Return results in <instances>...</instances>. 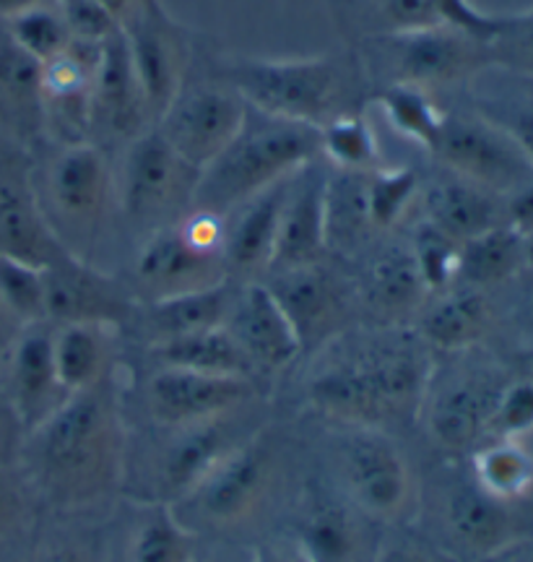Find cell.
<instances>
[{
	"label": "cell",
	"mask_w": 533,
	"mask_h": 562,
	"mask_svg": "<svg viewBox=\"0 0 533 562\" xmlns=\"http://www.w3.org/2000/svg\"><path fill=\"white\" fill-rule=\"evenodd\" d=\"M26 435V469L42 495L63 510L107 501L123 482L125 427L107 381L71 393Z\"/></svg>",
	"instance_id": "6da1fadb"
},
{
	"label": "cell",
	"mask_w": 533,
	"mask_h": 562,
	"mask_svg": "<svg viewBox=\"0 0 533 562\" xmlns=\"http://www.w3.org/2000/svg\"><path fill=\"white\" fill-rule=\"evenodd\" d=\"M432 370L422 336L385 326L362 339L336 336L307 391L320 412L349 427L381 430L385 419L422 409Z\"/></svg>",
	"instance_id": "7a4b0ae2"
},
{
	"label": "cell",
	"mask_w": 533,
	"mask_h": 562,
	"mask_svg": "<svg viewBox=\"0 0 533 562\" xmlns=\"http://www.w3.org/2000/svg\"><path fill=\"white\" fill-rule=\"evenodd\" d=\"M248 108L282 121L322 128L347 112L362 110L364 70L356 53L310 58H250L216 63Z\"/></svg>",
	"instance_id": "3957f363"
},
{
	"label": "cell",
	"mask_w": 533,
	"mask_h": 562,
	"mask_svg": "<svg viewBox=\"0 0 533 562\" xmlns=\"http://www.w3.org/2000/svg\"><path fill=\"white\" fill-rule=\"evenodd\" d=\"M320 159V128L282 121L248 108L242 128L201 170L193 209L227 216L252 195Z\"/></svg>",
	"instance_id": "277c9868"
},
{
	"label": "cell",
	"mask_w": 533,
	"mask_h": 562,
	"mask_svg": "<svg viewBox=\"0 0 533 562\" xmlns=\"http://www.w3.org/2000/svg\"><path fill=\"white\" fill-rule=\"evenodd\" d=\"M34 193L63 250L91 263V252L121 216L110 154L94 144L58 146Z\"/></svg>",
	"instance_id": "5b68a950"
},
{
	"label": "cell",
	"mask_w": 533,
	"mask_h": 562,
	"mask_svg": "<svg viewBox=\"0 0 533 562\" xmlns=\"http://www.w3.org/2000/svg\"><path fill=\"white\" fill-rule=\"evenodd\" d=\"M356 58L364 79L381 74L385 83H411L427 91L461 87L492 68L487 45L453 26L364 37Z\"/></svg>",
	"instance_id": "8992f818"
},
{
	"label": "cell",
	"mask_w": 533,
	"mask_h": 562,
	"mask_svg": "<svg viewBox=\"0 0 533 562\" xmlns=\"http://www.w3.org/2000/svg\"><path fill=\"white\" fill-rule=\"evenodd\" d=\"M199 180V167L182 159L154 125L125 149L117 182L121 216L144 237L172 227L193 209Z\"/></svg>",
	"instance_id": "52a82bcc"
},
{
	"label": "cell",
	"mask_w": 533,
	"mask_h": 562,
	"mask_svg": "<svg viewBox=\"0 0 533 562\" xmlns=\"http://www.w3.org/2000/svg\"><path fill=\"white\" fill-rule=\"evenodd\" d=\"M245 117L248 102L214 66L206 79L188 74L174 100L159 115L157 131L182 159L203 170L237 136Z\"/></svg>",
	"instance_id": "ba28073f"
},
{
	"label": "cell",
	"mask_w": 533,
	"mask_h": 562,
	"mask_svg": "<svg viewBox=\"0 0 533 562\" xmlns=\"http://www.w3.org/2000/svg\"><path fill=\"white\" fill-rule=\"evenodd\" d=\"M121 30L157 125L193 68V34L161 0H138L121 19Z\"/></svg>",
	"instance_id": "9c48e42d"
},
{
	"label": "cell",
	"mask_w": 533,
	"mask_h": 562,
	"mask_svg": "<svg viewBox=\"0 0 533 562\" xmlns=\"http://www.w3.org/2000/svg\"><path fill=\"white\" fill-rule=\"evenodd\" d=\"M430 154L447 172L508 199L533 180V165L495 123L479 112H445Z\"/></svg>",
	"instance_id": "30bf717a"
},
{
	"label": "cell",
	"mask_w": 533,
	"mask_h": 562,
	"mask_svg": "<svg viewBox=\"0 0 533 562\" xmlns=\"http://www.w3.org/2000/svg\"><path fill=\"white\" fill-rule=\"evenodd\" d=\"M276 461L261 440H242L182 497L195 521L212 529H237L258 516L269 501Z\"/></svg>",
	"instance_id": "8fae6325"
},
{
	"label": "cell",
	"mask_w": 533,
	"mask_h": 562,
	"mask_svg": "<svg viewBox=\"0 0 533 562\" xmlns=\"http://www.w3.org/2000/svg\"><path fill=\"white\" fill-rule=\"evenodd\" d=\"M339 469L352 505L367 518L396 524L409 510V467L377 427H349L339 446Z\"/></svg>",
	"instance_id": "7c38bea8"
},
{
	"label": "cell",
	"mask_w": 533,
	"mask_h": 562,
	"mask_svg": "<svg viewBox=\"0 0 533 562\" xmlns=\"http://www.w3.org/2000/svg\"><path fill=\"white\" fill-rule=\"evenodd\" d=\"M154 128V115L146 91L133 68L123 30L104 42L102 60L91 87V125L89 144L102 151L128 146Z\"/></svg>",
	"instance_id": "4fadbf2b"
},
{
	"label": "cell",
	"mask_w": 533,
	"mask_h": 562,
	"mask_svg": "<svg viewBox=\"0 0 533 562\" xmlns=\"http://www.w3.org/2000/svg\"><path fill=\"white\" fill-rule=\"evenodd\" d=\"M504 383L479 368L458 370L440 383L430 378L422 409L438 446L455 453L476 451L489 438V419Z\"/></svg>",
	"instance_id": "5bb4252c"
},
{
	"label": "cell",
	"mask_w": 533,
	"mask_h": 562,
	"mask_svg": "<svg viewBox=\"0 0 533 562\" xmlns=\"http://www.w3.org/2000/svg\"><path fill=\"white\" fill-rule=\"evenodd\" d=\"M45 313L53 326L100 323L121 328L133 315V294L100 266L63 256L45 266Z\"/></svg>",
	"instance_id": "9a60e30c"
},
{
	"label": "cell",
	"mask_w": 533,
	"mask_h": 562,
	"mask_svg": "<svg viewBox=\"0 0 533 562\" xmlns=\"http://www.w3.org/2000/svg\"><path fill=\"white\" fill-rule=\"evenodd\" d=\"M250 378L203 375V372L159 368L149 381V406L154 419L170 430L231 417L250 402Z\"/></svg>",
	"instance_id": "2e32d148"
},
{
	"label": "cell",
	"mask_w": 533,
	"mask_h": 562,
	"mask_svg": "<svg viewBox=\"0 0 533 562\" xmlns=\"http://www.w3.org/2000/svg\"><path fill=\"white\" fill-rule=\"evenodd\" d=\"M133 277H136V292L146 302L212 290L224 281H231L227 266H224V256L195 250L180 235L178 224L144 237Z\"/></svg>",
	"instance_id": "e0dca14e"
},
{
	"label": "cell",
	"mask_w": 533,
	"mask_h": 562,
	"mask_svg": "<svg viewBox=\"0 0 533 562\" xmlns=\"http://www.w3.org/2000/svg\"><path fill=\"white\" fill-rule=\"evenodd\" d=\"M0 256L42 269L71 256L42 216L30 170L21 165L19 154L5 146H0Z\"/></svg>",
	"instance_id": "ac0fdd59"
},
{
	"label": "cell",
	"mask_w": 533,
	"mask_h": 562,
	"mask_svg": "<svg viewBox=\"0 0 533 562\" xmlns=\"http://www.w3.org/2000/svg\"><path fill=\"white\" fill-rule=\"evenodd\" d=\"M326 180L328 165L322 157L292 175L269 271L315 266L328 256Z\"/></svg>",
	"instance_id": "d6986e66"
},
{
	"label": "cell",
	"mask_w": 533,
	"mask_h": 562,
	"mask_svg": "<svg viewBox=\"0 0 533 562\" xmlns=\"http://www.w3.org/2000/svg\"><path fill=\"white\" fill-rule=\"evenodd\" d=\"M53 334V323H32L9 349V404L24 432H32L71 396L55 368Z\"/></svg>",
	"instance_id": "ffe728a7"
},
{
	"label": "cell",
	"mask_w": 533,
	"mask_h": 562,
	"mask_svg": "<svg viewBox=\"0 0 533 562\" xmlns=\"http://www.w3.org/2000/svg\"><path fill=\"white\" fill-rule=\"evenodd\" d=\"M265 286L282 305L303 349L328 344L343 331L347 300L339 281L331 271L322 269V263L271 271Z\"/></svg>",
	"instance_id": "44dd1931"
},
{
	"label": "cell",
	"mask_w": 533,
	"mask_h": 562,
	"mask_svg": "<svg viewBox=\"0 0 533 562\" xmlns=\"http://www.w3.org/2000/svg\"><path fill=\"white\" fill-rule=\"evenodd\" d=\"M227 331L240 344L252 370L279 372L303 351L297 331L263 281H250L237 290Z\"/></svg>",
	"instance_id": "7402d4cb"
},
{
	"label": "cell",
	"mask_w": 533,
	"mask_h": 562,
	"mask_svg": "<svg viewBox=\"0 0 533 562\" xmlns=\"http://www.w3.org/2000/svg\"><path fill=\"white\" fill-rule=\"evenodd\" d=\"M290 180L292 178L265 188L263 193L252 195L250 201L227 214L224 266H227L229 279L250 284L271 269Z\"/></svg>",
	"instance_id": "603a6c76"
},
{
	"label": "cell",
	"mask_w": 533,
	"mask_h": 562,
	"mask_svg": "<svg viewBox=\"0 0 533 562\" xmlns=\"http://www.w3.org/2000/svg\"><path fill=\"white\" fill-rule=\"evenodd\" d=\"M445 529L453 544L476 562L523 537L513 505L495 501L474 482L447 495Z\"/></svg>",
	"instance_id": "cb8c5ba5"
},
{
	"label": "cell",
	"mask_w": 533,
	"mask_h": 562,
	"mask_svg": "<svg viewBox=\"0 0 533 562\" xmlns=\"http://www.w3.org/2000/svg\"><path fill=\"white\" fill-rule=\"evenodd\" d=\"M364 513L333 497H313L297 526V547L307 562H373Z\"/></svg>",
	"instance_id": "d4e9b609"
},
{
	"label": "cell",
	"mask_w": 533,
	"mask_h": 562,
	"mask_svg": "<svg viewBox=\"0 0 533 562\" xmlns=\"http://www.w3.org/2000/svg\"><path fill=\"white\" fill-rule=\"evenodd\" d=\"M178 438L159 463V503H180L242 440L231 432L229 417L174 430Z\"/></svg>",
	"instance_id": "484cf974"
},
{
	"label": "cell",
	"mask_w": 533,
	"mask_h": 562,
	"mask_svg": "<svg viewBox=\"0 0 533 562\" xmlns=\"http://www.w3.org/2000/svg\"><path fill=\"white\" fill-rule=\"evenodd\" d=\"M430 307H422L419 336L427 347L440 351H468L487 339L495 326V307L487 292L455 284L453 290L434 294Z\"/></svg>",
	"instance_id": "4316f807"
},
{
	"label": "cell",
	"mask_w": 533,
	"mask_h": 562,
	"mask_svg": "<svg viewBox=\"0 0 533 562\" xmlns=\"http://www.w3.org/2000/svg\"><path fill=\"white\" fill-rule=\"evenodd\" d=\"M427 222L443 229L453 240L466 243L481 232L500 227L504 222V201L487 188L476 186L458 178V175H447L430 186L424 195Z\"/></svg>",
	"instance_id": "83f0119b"
},
{
	"label": "cell",
	"mask_w": 533,
	"mask_h": 562,
	"mask_svg": "<svg viewBox=\"0 0 533 562\" xmlns=\"http://www.w3.org/2000/svg\"><path fill=\"white\" fill-rule=\"evenodd\" d=\"M427 294L409 245L393 243L375 252L364 273V300L388 326H401L409 315L422 313Z\"/></svg>",
	"instance_id": "f1b7e54d"
},
{
	"label": "cell",
	"mask_w": 533,
	"mask_h": 562,
	"mask_svg": "<svg viewBox=\"0 0 533 562\" xmlns=\"http://www.w3.org/2000/svg\"><path fill=\"white\" fill-rule=\"evenodd\" d=\"M115 331L117 328L100 323H68L55 328L53 351L63 389L79 393L107 381L115 357Z\"/></svg>",
	"instance_id": "f546056e"
},
{
	"label": "cell",
	"mask_w": 533,
	"mask_h": 562,
	"mask_svg": "<svg viewBox=\"0 0 533 562\" xmlns=\"http://www.w3.org/2000/svg\"><path fill=\"white\" fill-rule=\"evenodd\" d=\"M237 290L231 281L201 292L178 294V297L146 302L144 326L151 336V344L178 339V336L212 331V328L227 326L231 305H235Z\"/></svg>",
	"instance_id": "4dcf8cb0"
},
{
	"label": "cell",
	"mask_w": 533,
	"mask_h": 562,
	"mask_svg": "<svg viewBox=\"0 0 533 562\" xmlns=\"http://www.w3.org/2000/svg\"><path fill=\"white\" fill-rule=\"evenodd\" d=\"M0 123L19 140L42 136V66L0 34Z\"/></svg>",
	"instance_id": "1f68e13d"
},
{
	"label": "cell",
	"mask_w": 533,
	"mask_h": 562,
	"mask_svg": "<svg viewBox=\"0 0 533 562\" xmlns=\"http://www.w3.org/2000/svg\"><path fill=\"white\" fill-rule=\"evenodd\" d=\"M154 360L159 368L191 370L203 375H229V378H250L252 364L235 336L227 331V326L212 328V331H199L178 336L151 344Z\"/></svg>",
	"instance_id": "d6a6232c"
},
{
	"label": "cell",
	"mask_w": 533,
	"mask_h": 562,
	"mask_svg": "<svg viewBox=\"0 0 533 562\" xmlns=\"http://www.w3.org/2000/svg\"><path fill=\"white\" fill-rule=\"evenodd\" d=\"M523 269V237L510 224H500L461 243L458 284L463 286L487 292L515 279Z\"/></svg>",
	"instance_id": "836d02e7"
},
{
	"label": "cell",
	"mask_w": 533,
	"mask_h": 562,
	"mask_svg": "<svg viewBox=\"0 0 533 562\" xmlns=\"http://www.w3.org/2000/svg\"><path fill=\"white\" fill-rule=\"evenodd\" d=\"M375 232L367 206V172L328 167L326 237L328 250H354Z\"/></svg>",
	"instance_id": "e575fe53"
},
{
	"label": "cell",
	"mask_w": 533,
	"mask_h": 562,
	"mask_svg": "<svg viewBox=\"0 0 533 562\" xmlns=\"http://www.w3.org/2000/svg\"><path fill=\"white\" fill-rule=\"evenodd\" d=\"M474 484L502 503H521L533 492V453L521 440H484L474 451Z\"/></svg>",
	"instance_id": "d590c367"
},
{
	"label": "cell",
	"mask_w": 533,
	"mask_h": 562,
	"mask_svg": "<svg viewBox=\"0 0 533 562\" xmlns=\"http://www.w3.org/2000/svg\"><path fill=\"white\" fill-rule=\"evenodd\" d=\"M195 537L167 503L146 505L133 526L123 562H193Z\"/></svg>",
	"instance_id": "8d00e7d4"
},
{
	"label": "cell",
	"mask_w": 533,
	"mask_h": 562,
	"mask_svg": "<svg viewBox=\"0 0 533 562\" xmlns=\"http://www.w3.org/2000/svg\"><path fill=\"white\" fill-rule=\"evenodd\" d=\"M320 157L333 170L373 172L381 165V146L373 123L362 110L347 112L320 128Z\"/></svg>",
	"instance_id": "74e56055"
},
{
	"label": "cell",
	"mask_w": 533,
	"mask_h": 562,
	"mask_svg": "<svg viewBox=\"0 0 533 562\" xmlns=\"http://www.w3.org/2000/svg\"><path fill=\"white\" fill-rule=\"evenodd\" d=\"M375 102L381 104L396 133L427 151L432 149L445 117V112L434 102L432 91L411 87V83H385L377 89Z\"/></svg>",
	"instance_id": "f35d334b"
},
{
	"label": "cell",
	"mask_w": 533,
	"mask_h": 562,
	"mask_svg": "<svg viewBox=\"0 0 533 562\" xmlns=\"http://www.w3.org/2000/svg\"><path fill=\"white\" fill-rule=\"evenodd\" d=\"M3 30L13 45L37 60L39 66L58 58L71 45V32H68L55 0H42V3L19 11L16 16L3 21Z\"/></svg>",
	"instance_id": "ab89813d"
},
{
	"label": "cell",
	"mask_w": 533,
	"mask_h": 562,
	"mask_svg": "<svg viewBox=\"0 0 533 562\" xmlns=\"http://www.w3.org/2000/svg\"><path fill=\"white\" fill-rule=\"evenodd\" d=\"M409 250L427 292L443 294L458 284L461 243L453 240L451 235H445L443 229H438L427 220L417 224L409 240Z\"/></svg>",
	"instance_id": "60d3db41"
},
{
	"label": "cell",
	"mask_w": 533,
	"mask_h": 562,
	"mask_svg": "<svg viewBox=\"0 0 533 562\" xmlns=\"http://www.w3.org/2000/svg\"><path fill=\"white\" fill-rule=\"evenodd\" d=\"M419 195V175L411 167H377L367 172V206L375 232L393 229Z\"/></svg>",
	"instance_id": "b9f144b4"
},
{
	"label": "cell",
	"mask_w": 533,
	"mask_h": 562,
	"mask_svg": "<svg viewBox=\"0 0 533 562\" xmlns=\"http://www.w3.org/2000/svg\"><path fill=\"white\" fill-rule=\"evenodd\" d=\"M0 297L9 311L16 315L21 326L47 321L45 313V269L0 256Z\"/></svg>",
	"instance_id": "7bdbcfd3"
},
{
	"label": "cell",
	"mask_w": 533,
	"mask_h": 562,
	"mask_svg": "<svg viewBox=\"0 0 533 562\" xmlns=\"http://www.w3.org/2000/svg\"><path fill=\"white\" fill-rule=\"evenodd\" d=\"M487 53L492 68L533 81V9L500 13V24L487 42Z\"/></svg>",
	"instance_id": "ee69618b"
},
{
	"label": "cell",
	"mask_w": 533,
	"mask_h": 562,
	"mask_svg": "<svg viewBox=\"0 0 533 562\" xmlns=\"http://www.w3.org/2000/svg\"><path fill=\"white\" fill-rule=\"evenodd\" d=\"M533 432V378L502 385L497 396L487 440H521Z\"/></svg>",
	"instance_id": "f6af8a7d"
},
{
	"label": "cell",
	"mask_w": 533,
	"mask_h": 562,
	"mask_svg": "<svg viewBox=\"0 0 533 562\" xmlns=\"http://www.w3.org/2000/svg\"><path fill=\"white\" fill-rule=\"evenodd\" d=\"M476 112L495 123L525 154L533 165V94L504 100V97H476Z\"/></svg>",
	"instance_id": "bcb514c9"
},
{
	"label": "cell",
	"mask_w": 533,
	"mask_h": 562,
	"mask_svg": "<svg viewBox=\"0 0 533 562\" xmlns=\"http://www.w3.org/2000/svg\"><path fill=\"white\" fill-rule=\"evenodd\" d=\"M375 26L367 37L375 34H409L445 26L434 11L432 0H373Z\"/></svg>",
	"instance_id": "7dc6e473"
},
{
	"label": "cell",
	"mask_w": 533,
	"mask_h": 562,
	"mask_svg": "<svg viewBox=\"0 0 533 562\" xmlns=\"http://www.w3.org/2000/svg\"><path fill=\"white\" fill-rule=\"evenodd\" d=\"M60 16L66 21L71 40L104 45L110 37L121 32V19L100 0H55Z\"/></svg>",
	"instance_id": "c3c4849f"
},
{
	"label": "cell",
	"mask_w": 533,
	"mask_h": 562,
	"mask_svg": "<svg viewBox=\"0 0 533 562\" xmlns=\"http://www.w3.org/2000/svg\"><path fill=\"white\" fill-rule=\"evenodd\" d=\"M432 3L445 26L472 34L484 45L492 40L497 24H500V13H484L476 9L472 0H432Z\"/></svg>",
	"instance_id": "681fc988"
},
{
	"label": "cell",
	"mask_w": 533,
	"mask_h": 562,
	"mask_svg": "<svg viewBox=\"0 0 533 562\" xmlns=\"http://www.w3.org/2000/svg\"><path fill=\"white\" fill-rule=\"evenodd\" d=\"M30 562H107V554L91 539L68 537L42 544Z\"/></svg>",
	"instance_id": "f907efd6"
},
{
	"label": "cell",
	"mask_w": 533,
	"mask_h": 562,
	"mask_svg": "<svg viewBox=\"0 0 533 562\" xmlns=\"http://www.w3.org/2000/svg\"><path fill=\"white\" fill-rule=\"evenodd\" d=\"M21 518H24V501H21L16 484L0 472V547L13 537Z\"/></svg>",
	"instance_id": "816d5d0a"
},
{
	"label": "cell",
	"mask_w": 533,
	"mask_h": 562,
	"mask_svg": "<svg viewBox=\"0 0 533 562\" xmlns=\"http://www.w3.org/2000/svg\"><path fill=\"white\" fill-rule=\"evenodd\" d=\"M504 222L521 237L533 235V180L504 199Z\"/></svg>",
	"instance_id": "f5cc1de1"
},
{
	"label": "cell",
	"mask_w": 533,
	"mask_h": 562,
	"mask_svg": "<svg viewBox=\"0 0 533 562\" xmlns=\"http://www.w3.org/2000/svg\"><path fill=\"white\" fill-rule=\"evenodd\" d=\"M373 562H445L440 554L413 542H388L377 547Z\"/></svg>",
	"instance_id": "db71d44e"
},
{
	"label": "cell",
	"mask_w": 533,
	"mask_h": 562,
	"mask_svg": "<svg viewBox=\"0 0 533 562\" xmlns=\"http://www.w3.org/2000/svg\"><path fill=\"white\" fill-rule=\"evenodd\" d=\"M479 562H533V539H515V542L504 544L502 550H497Z\"/></svg>",
	"instance_id": "11a10c76"
},
{
	"label": "cell",
	"mask_w": 533,
	"mask_h": 562,
	"mask_svg": "<svg viewBox=\"0 0 533 562\" xmlns=\"http://www.w3.org/2000/svg\"><path fill=\"white\" fill-rule=\"evenodd\" d=\"M26 326H21L16 315L9 311L3 297H0V351H9L11 344L16 341V336L24 331Z\"/></svg>",
	"instance_id": "9f6ffc18"
},
{
	"label": "cell",
	"mask_w": 533,
	"mask_h": 562,
	"mask_svg": "<svg viewBox=\"0 0 533 562\" xmlns=\"http://www.w3.org/2000/svg\"><path fill=\"white\" fill-rule=\"evenodd\" d=\"M16 425H19V419H16V414H13L11 404L0 402V456H3L5 448H9L11 432H13V427H16Z\"/></svg>",
	"instance_id": "6f0895ef"
},
{
	"label": "cell",
	"mask_w": 533,
	"mask_h": 562,
	"mask_svg": "<svg viewBox=\"0 0 533 562\" xmlns=\"http://www.w3.org/2000/svg\"><path fill=\"white\" fill-rule=\"evenodd\" d=\"M34 3H42V0H0V24H3L5 19L16 16L19 11L30 9Z\"/></svg>",
	"instance_id": "680465c9"
},
{
	"label": "cell",
	"mask_w": 533,
	"mask_h": 562,
	"mask_svg": "<svg viewBox=\"0 0 533 562\" xmlns=\"http://www.w3.org/2000/svg\"><path fill=\"white\" fill-rule=\"evenodd\" d=\"M252 562H307L305 560V554L299 552V547H297V552L294 554H279V552H256L252 554Z\"/></svg>",
	"instance_id": "91938a15"
},
{
	"label": "cell",
	"mask_w": 533,
	"mask_h": 562,
	"mask_svg": "<svg viewBox=\"0 0 533 562\" xmlns=\"http://www.w3.org/2000/svg\"><path fill=\"white\" fill-rule=\"evenodd\" d=\"M100 3L107 5V9H110L112 13H115L117 19H123L125 13H128V11L133 9V5L138 3V0H100Z\"/></svg>",
	"instance_id": "94428289"
},
{
	"label": "cell",
	"mask_w": 533,
	"mask_h": 562,
	"mask_svg": "<svg viewBox=\"0 0 533 562\" xmlns=\"http://www.w3.org/2000/svg\"><path fill=\"white\" fill-rule=\"evenodd\" d=\"M193 562H242V560L231 558V554H219V552L199 554V550H195V554H193ZM248 562H252V558H250Z\"/></svg>",
	"instance_id": "6125c7cd"
},
{
	"label": "cell",
	"mask_w": 533,
	"mask_h": 562,
	"mask_svg": "<svg viewBox=\"0 0 533 562\" xmlns=\"http://www.w3.org/2000/svg\"><path fill=\"white\" fill-rule=\"evenodd\" d=\"M523 256H525V269L533 271V235L523 237Z\"/></svg>",
	"instance_id": "be15d7a7"
},
{
	"label": "cell",
	"mask_w": 533,
	"mask_h": 562,
	"mask_svg": "<svg viewBox=\"0 0 533 562\" xmlns=\"http://www.w3.org/2000/svg\"><path fill=\"white\" fill-rule=\"evenodd\" d=\"M529 315H531V323H533V292H531V302H529Z\"/></svg>",
	"instance_id": "e7e4bbea"
}]
</instances>
